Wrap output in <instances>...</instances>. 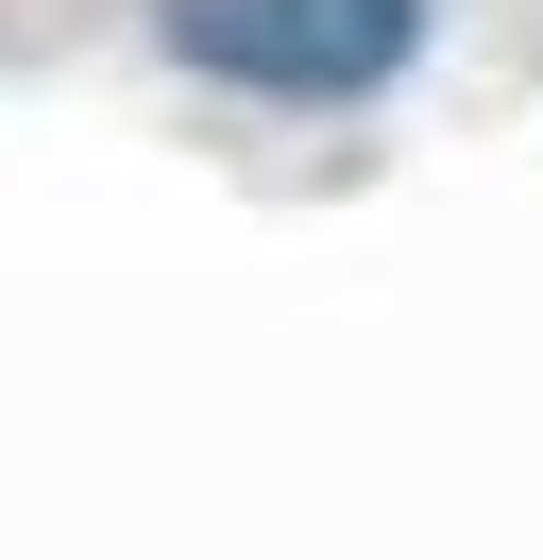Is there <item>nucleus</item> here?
I'll return each instance as SVG.
<instances>
[{
  "mask_svg": "<svg viewBox=\"0 0 543 560\" xmlns=\"http://www.w3.org/2000/svg\"><path fill=\"white\" fill-rule=\"evenodd\" d=\"M153 18L238 103H373L425 35V0H153Z\"/></svg>",
  "mask_w": 543,
  "mask_h": 560,
  "instance_id": "f257e3e1",
  "label": "nucleus"
}]
</instances>
